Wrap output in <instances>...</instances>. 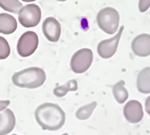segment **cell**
Segmentation results:
<instances>
[{
  "mask_svg": "<svg viewBox=\"0 0 150 135\" xmlns=\"http://www.w3.org/2000/svg\"><path fill=\"white\" fill-rule=\"evenodd\" d=\"M34 116L38 124L47 131H58L66 122L65 112L59 104L53 103H45L38 106Z\"/></svg>",
  "mask_w": 150,
  "mask_h": 135,
  "instance_id": "cell-1",
  "label": "cell"
},
{
  "mask_svg": "<svg viewBox=\"0 0 150 135\" xmlns=\"http://www.w3.org/2000/svg\"><path fill=\"white\" fill-rule=\"evenodd\" d=\"M46 80L45 71L38 67L27 68L15 73L12 77L13 84L22 88H37L42 87Z\"/></svg>",
  "mask_w": 150,
  "mask_h": 135,
  "instance_id": "cell-2",
  "label": "cell"
},
{
  "mask_svg": "<svg viewBox=\"0 0 150 135\" xmlns=\"http://www.w3.org/2000/svg\"><path fill=\"white\" fill-rule=\"evenodd\" d=\"M96 21L103 32L107 34H114L119 28L120 14L113 7H104L98 12Z\"/></svg>",
  "mask_w": 150,
  "mask_h": 135,
  "instance_id": "cell-3",
  "label": "cell"
},
{
  "mask_svg": "<svg viewBox=\"0 0 150 135\" xmlns=\"http://www.w3.org/2000/svg\"><path fill=\"white\" fill-rule=\"evenodd\" d=\"M93 60L92 50L88 48L81 49L74 53L70 60V68L73 72L82 74L91 67Z\"/></svg>",
  "mask_w": 150,
  "mask_h": 135,
  "instance_id": "cell-4",
  "label": "cell"
},
{
  "mask_svg": "<svg viewBox=\"0 0 150 135\" xmlns=\"http://www.w3.org/2000/svg\"><path fill=\"white\" fill-rule=\"evenodd\" d=\"M42 18V11L39 6L29 4L23 6L18 12V20L22 26L25 28L35 27Z\"/></svg>",
  "mask_w": 150,
  "mask_h": 135,
  "instance_id": "cell-5",
  "label": "cell"
},
{
  "mask_svg": "<svg viewBox=\"0 0 150 135\" xmlns=\"http://www.w3.org/2000/svg\"><path fill=\"white\" fill-rule=\"evenodd\" d=\"M39 44V38L36 33L33 31L25 32L19 38L17 43V52L23 57L26 58L34 53Z\"/></svg>",
  "mask_w": 150,
  "mask_h": 135,
  "instance_id": "cell-6",
  "label": "cell"
},
{
  "mask_svg": "<svg viewBox=\"0 0 150 135\" xmlns=\"http://www.w3.org/2000/svg\"><path fill=\"white\" fill-rule=\"evenodd\" d=\"M124 30V26L122 25L120 27V29L118 33L112 38L110 39H106L98 43L97 46V52L98 55L103 58V59H110L112 58L117 51L119 43H120V39L122 34V32Z\"/></svg>",
  "mask_w": 150,
  "mask_h": 135,
  "instance_id": "cell-7",
  "label": "cell"
},
{
  "mask_svg": "<svg viewBox=\"0 0 150 135\" xmlns=\"http://www.w3.org/2000/svg\"><path fill=\"white\" fill-rule=\"evenodd\" d=\"M123 115L130 124L140 123L144 116L141 103L138 100L129 101L123 107Z\"/></svg>",
  "mask_w": 150,
  "mask_h": 135,
  "instance_id": "cell-8",
  "label": "cell"
},
{
  "mask_svg": "<svg viewBox=\"0 0 150 135\" xmlns=\"http://www.w3.org/2000/svg\"><path fill=\"white\" fill-rule=\"evenodd\" d=\"M131 50L138 57H147L150 55V34L141 33L136 36L131 43Z\"/></svg>",
  "mask_w": 150,
  "mask_h": 135,
  "instance_id": "cell-9",
  "label": "cell"
},
{
  "mask_svg": "<svg viewBox=\"0 0 150 135\" xmlns=\"http://www.w3.org/2000/svg\"><path fill=\"white\" fill-rule=\"evenodd\" d=\"M42 33L51 43H57L61 33V25L54 17H47L42 23Z\"/></svg>",
  "mask_w": 150,
  "mask_h": 135,
  "instance_id": "cell-10",
  "label": "cell"
},
{
  "mask_svg": "<svg viewBox=\"0 0 150 135\" xmlns=\"http://www.w3.org/2000/svg\"><path fill=\"white\" fill-rule=\"evenodd\" d=\"M16 126V116L13 111L6 108L0 113V135L10 133Z\"/></svg>",
  "mask_w": 150,
  "mask_h": 135,
  "instance_id": "cell-11",
  "label": "cell"
},
{
  "mask_svg": "<svg viewBox=\"0 0 150 135\" xmlns=\"http://www.w3.org/2000/svg\"><path fill=\"white\" fill-rule=\"evenodd\" d=\"M17 29L16 19L6 13L0 14V33L11 34Z\"/></svg>",
  "mask_w": 150,
  "mask_h": 135,
  "instance_id": "cell-12",
  "label": "cell"
},
{
  "mask_svg": "<svg viewBox=\"0 0 150 135\" xmlns=\"http://www.w3.org/2000/svg\"><path fill=\"white\" fill-rule=\"evenodd\" d=\"M137 88L141 94H150V67L145 68L139 73Z\"/></svg>",
  "mask_w": 150,
  "mask_h": 135,
  "instance_id": "cell-13",
  "label": "cell"
},
{
  "mask_svg": "<svg viewBox=\"0 0 150 135\" xmlns=\"http://www.w3.org/2000/svg\"><path fill=\"white\" fill-rule=\"evenodd\" d=\"M112 94L115 100L119 104L125 103L129 98V92L125 87V81L120 80L113 86Z\"/></svg>",
  "mask_w": 150,
  "mask_h": 135,
  "instance_id": "cell-14",
  "label": "cell"
},
{
  "mask_svg": "<svg viewBox=\"0 0 150 135\" xmlns=\"http://www.w3.org/2000/svg\"><path fill=\"white\" fill-rule=\"evenodd\" d=\"M77 88H78L77 81L76 79H71L69 81H67L65 85L56 87L55 88L53 89V94L58 97H63L70 91L71 92L76 91Z\"/></svg>",
  "mask_w": 150,
  "mask_h": 135,
  "instance_id": "cell-15",
  "label": "cell"
},
{
  "mask_svg": "<svg viewBox=\"0 0 150 135\" xmlns=\"http://www.w3.org/2000/svg\"><path fill=\"white\" fill-rule=\"evenodd\" d=\"M96 105H97V102L93 101L88 104H86L84 106L78 108L76 112V117L81 121H84V120L90 118V116L92 115V114H93V110L95 109Z\"/></svg>",
  "mask_w": 150,
  "mask_h": 135,
  "instance_id": "cell-16",
  "label": "cell"
},
{
  "mask_svg": "<svg viewBox=\"0 0 150 135\" xmlns=\"http://www.w3.org/2000/svg\"><path fill=\"white\" fill-rule=\"evenodd\" d=\"M0 7L6 12L18 14L22 8V3L19 0H0Z\"/></svg>",
  "mask_w": 150,
  "mask_h": 135,
  "instance_id": "cell-17",
  "label": "cell"
},
{
  "mask_svg": "<svg viewBox=\"0 0 150 135\" xmlns=\"http://www.w3.org/2000/svg\"><path fill=\"white\" fill-rule=\"evenodd\" d=\"M10 55V46L7 41L0 36V60H6Z\"/></svg>",
  "mask_w": 150,
  "mask_h": 135,
  "instance_id": "cell-18",
  "label": "cell"
},
{
  "mask_svg": "<svg viewBox=\"0 0 150 135\" xmlns=\"http://www.w3.org/2000/svg\"><path fill=\"white\" fill-rule=\"evenodd\" d=\"M150 7V0H139V10L140 13H145Z\"/></svg>",
  "mask_w": 150,
  "mask_h": 135,
  "instance_id": "cell-19",
  "label": "cell"
},
{
  "mask_svg": "<svg viewBox=\"0 0 150 135\" xmlns=\"http://www.w3.org/2000/svg\"><path fill=\"white\" fill-rule=\"evenodd\" d=\"M10 104V101L9 100H0V112L4 111L5 109H6V107Z\"/></svg>",
  "mask_w": 150,
  "mask_h": 135,
  "instance_id": "cell-20",
  "label": "cell"
},
{
  "mask_svg": "<svg viewBox=\"0 0 150 135\" xmlns=\"http://www.w3.org/2000/svg\"><path fill=\"white\" fill-rule=\"evenodd\" d=\"M145 110L147 113V114L150 116V96L145 101Z\"/></svg>",
  "mask_w": 150,
  "mask_h": 135,
  "instance_id": "cell-21",
  "label": "cell"
},
{
  "mask_svg": "<svg viewBox=\"0 0 150 135\" xmlns=\"http://www.w3.org/2000/svg\"><path fill=\"white\" fill-rule=\"evenodd\" d=\"M23 2H27V3H29V2H33V1H36V0H22Z\"/></svg>",
  "mask_w": 150,
  "mask_h": 135,
  "instance_id": "cell-22",
  "label": "cell"
},
{
  "mask_svg": "<svg viewBox=\"0 0 150 135\" xmlns=\"http://www.w3.org/2000/svg\"><path fill=\"white\" fill-rule=\"evenodd\" d=\"M58 1H59V2H65V1H67V0H58Z\"/></svg>",
  "mask_w": 150,
  "mask_h": 135,
  "instance_id": "cell-23",
  "label": "cell"
},
{
  "mask_svg": "<svg viewBox=\"0 0 150 135\" xmlns=\"http://www.w3.org/2000/svg\"><path fill=\"white\" fill-rule=\"evenodd\" d=\"M61 135H69V134H67V133H64V134H61Z\"/></svg>",
  "mask_w": 150,
  "mask_h": 135,
  "instance_id": "cell-24",
  "label": "cell"
},
{
  "mask_svg": "<svg viewBox=\"0 0 150 135\" xmlns=\"http://www.w3.org/2000/svg\"><path fill=\"white\" fill-rule=\"evenodd\" d=\"M13 135H17V134H13Z\"/></svg>",
  "mask_w": 150,
  "mask_h": 135,
  "instance_id": "cell-25",
  "label": "cell"
}]
</instances>
